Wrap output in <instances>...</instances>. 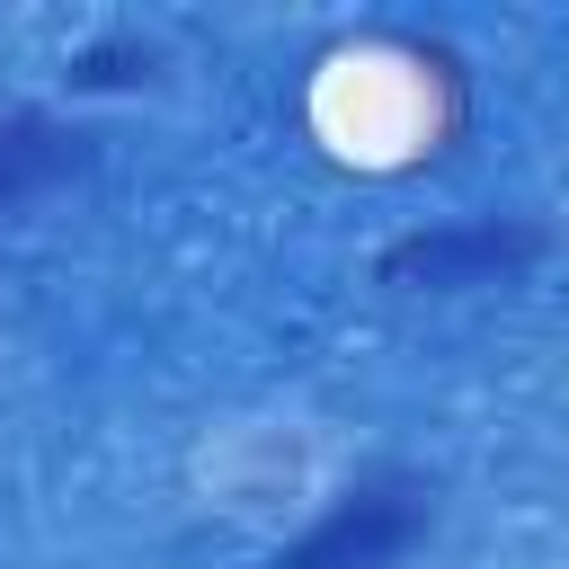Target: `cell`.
Segmentation results:
<instances>
[{
	"label": "cell",
	"instance_id": "7a4b0ae2",
	"mask_svg": "<svg viewBox=\"0 0 569 569\" xmlns=\"http://www.w3.org/2000/svg\"><path fill=\"white\" fill-rule=\"evenodd\" d=\"M551 258V231L533 213H480V222H427L400 231L373 276L391 293H489V284H525Z\"/></svg>",
	"mask_w": 569,
	"mask_h": 569
},
{
	"label": "cell",
	"instance_id": "6da1fadb",
	"mask_svg": "<svg viewBox=\"0 0 569 569\" xmlns=\"http://www.w3.org/2000/svg\"><path fill=\"white\" fill-rule=\"evenodd\" d=\"M436 525V480L409 462H365L267 569H400Z\"/></svg>",
	"mask_w": 569,
	"mask_h": 569
},
{
	"label": "cell",
	"instance_id": "3957f363",
	"mask_svg": "<svg viewBox=\"0 0 569 569\" xmlns=\"http://www.w3.org/2000/svg\"><path fill=\"white\" fill-rule=\"evenodd\" d=\"M89 160H98V151H89L80 124L18 107V116L0 124V213H18V204H36V196H62L71 178H89Z\"/></svg>",
	"mask_w": 569,
	"mask_h": 569
},
{
	"label": "cell",
	"instance_id": "277c9868",
	"mask_svg": "<svg viewBox=\"0 0 569 569\" xmlns=\"http://www.w3.org/2000/svg\"><path fill=\"white\" fill-rule=\"evenodd\" d=\"M151 80V44L142 36H107L71 62V89H142Z\"/></svg>",
	"mask_w": 569,
	"mask_h": 569
}]
</instances>
